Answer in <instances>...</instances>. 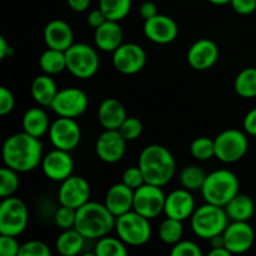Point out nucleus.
Wrapping results in <instances>:
<instances>
[{
	"instance_id": "1",
	"label": "nucleus",
	"mask_w": 256,
	"mask_h": 256,
	"mask_svg": "<svg viewBox=\"0 0 256 256\" xmlns=\"http://www.w3.org/2000/svg\"><path fill=\"white\" fill-rule=\"evenodd\" d=\"M42 144L39 138L28 132H16L2 145V162L5 166L18 172H29L42 162Z\"/></svg>"
},
{
	"instance_id": "2",
	"label": "nucleus",
	"mask_w": 256,
	"mask_h": 256,
	"mask_svg": "<svg viewBox=\"0 0 256 256\" xmlns=\"http://www.w3.org/2000/svg\"><path fill=\"white\" fill-rule=\"evenodd\" d=\"M138 165L144 174L146 184L162 188L169 184L176 172L174 155L169 149L158 144L142 149Z\"/></svg>"
},
{
	"instance_id": "3",
	"label": "nucleus",
	"mask_w": 256,
	"mask_h": 256,
	"mask_svg": "<svg viewBox=\"0 0 256 256\" xmlns=\"http://www.w3.org/2000/svg\"><path fill=\"white\" fill-rule=\"evenodd\" d=\"M116 218L105 204L89 202L76 210L75 229L86 240H99L115 230Z\"/></svg>"
},
{
	"instance_id": "4",
	"label": "nucleus",
	"mask_w": 256,
	"mask_h": 256,
	"mask_svg": "<svg viewBox=\"0 0 256 256\" xmlns=\"http://www.w3.org/2000/svg\"><path fill=\"white\" fill-rule=\"evenodd\" d=\"M239 190L240 182L236 175L230 170L220 169L206 175L200 192L206 202L225 208L239 194Z\"/></svg>"
},
{
	"instance_id": "5",
	"label": "nucleus",
	"mask_w": 256,
	"mask_h": 256,
	"mask_svg": "<svg viewBox=\"0 0 256 256\" xmlns=\"http://www.w3.org/2000/svg\"><path fill=\"white\" fill-rule=\"evenodd\" d=\"M230 219L222 206L206 202L194 212L192 216V229L198 238L212 240L224 234Z\"/></svg>"
},
{
	"instance_id": "6",
	"label": "nucleus",
	"mask_w": 256,
	"mask_h": 256,
	"mask_svg": "<svg viewBox=\"0 0 256 256\" xmlns=\"http://www.w3.org/2000/svg\"><path fill=\"white\" fill-rule=\"evenodd\" d=\"M115 232L128 246L139 248L149 242L152 238V225L148 218L132 210L116 218Z\"/></svg>"
},
{
	"instance_id": "7",
	"label": "nucleus",
	"mask_w": 256,
	"mask_h": 256,
	"mask_svg": "<svg viewBox=\"0 0 256 256\" xmlns=\"http://www.w3.org/2000/svg\"><path fill=\"white\" fill-rule=\"evenodd\" d=\"M66 70L80 80H89L98 74L100 68V58L96 50L88 44H74L65 52Z\"/></svg>"
},
{
	"instance_id": "8",
	"label": "nucleus",
	"mask_w": 256,
	"mask_h": 256,
	"mask_svg": "<svg viewBox=\"0 0 256 256\" xmlns=\"http://www.w3.org/2000/svg\"><path fill=\"white\" fill-rule=\"evenodd\" d=\"M29 222V212L22 200L10 196L2 199L0 204V235L19 236Z\"/></svg>"
},
{
	"instance_id": "9",
	"label": "nucleus",
	"mask_w": 256,
	"mask_h": 256,
	"mask_svg": "<svg viewBox=\"0 0 256 256\" xmlns=\"http://www.w3.org/2000/svg\"><path fill=\"white\" fill-rule=\"evenodd\" d=\"M246 132L238 129H229L215 138V158L224 164L240 162L249 150Z\"/></svg>"
},
{
	"instance_id": "10",
	"label": "nucleus",
	"mask_w": 256,
	"mask_h": 256,
	"mask_svg": "<svg viewBox=\"0 0 256 256\" xmlns=\"http://www.w3.org/2000/svg\"><path fill=\"white\" fill-rule=\"evenodd\" d=\"M166 195L162 186L152 184H144L134 192V208L136 212L149 220L156 219L164 214Z\"/></svg>"
},
{
	"instance_id": "11",
	"label": "nucleus",
	"mask_w": 256,
	"mask_h": 256,
	"mask_svg": "<svg viewBox=\"0 0 256 256\" xmlns=\"http://www.w3.org/2000/svg\"><path fill=\"white\" fill-rule=\"evenodd\" d=\"M89 106V98L78 88H65L58 92L52 109L58 116L78 119L86 112Z\"/></svg>"
},
{
	"instance_id": "12",
	"label": "nucleus",
	"mask_w": 256,
	"mask_h": 256,
	"mask_svg": "<svg viewBox=\"0 0 256 256\" xmlns=\"http://www.w3.org/2000/svg\"><path fill=\"white\" fill-rule=\"evenodd\" d=\"M49 138L55 149L72 152L82 142V129L76 119L59 116L49 129Z\"/></svg>"
},
{
	"instance_id": "13",
	"label": "nucleus",
	"mask_w": 256,
	"mask_h": 256,
	"mask_svg": "<svg viewBox=\"0 0 256 256\" xmlns=\"http://www.w3.org/2000/svg\"><path fill=\"white\" fill-rule=\"evenodd\" d=\"M112 65L120 74H138L146 65V52L135 42H122L112 52Z\"/></svg>"
},
{
	"instance_id": "14",
	"label": "nucleus",
	"mask_w": 256,
	"mask_h": 256,
	"mask_svg": "<svg viewBox=\"0 0 256 256\" xmlns=\"http://www.w3.org/2000/svg\"><path fill=\"white\" fill-rule=\"evenodd\" d=\"M90 195H92V188L89 182L82 176L72 175L62 182L58 196H59L60 205L78 210L90 202Z\"/></svg>"
},
{
	"instance_id": "15",
	"label": "nucleus",
	"mask_w": 256,
	"mask_h": 256,
	"mask_svg": "<svg viewBox=\"0 0 256 256\" xmlns=\"http://www.w3.org/2000/svg\"><path fill=\"white\" fill-rule=\"evenodd\" d=\"M126 140L119 130H104L95 142L96 156L106 164H116L126 152Z\"/></svg>"
},
{
	"instance_id": "16",
	"label": "nucleus",
	"mask_w": 256,
	"mask_h": 256,
	"mask_svg": "<svg viewBox=\"0 0 256 256\" xmlns=\"http://www.w3.org/2000/svg\"><path fill=\"white\" fill-rule=\"evenodd\" d=\"M225 246L232 255L245 254L255 242V232L249 222H232L222 234Z\"/></svg>"
},
{
	"instance_id": "17",
	"label": "nucleus",
	"mask_w": 256,
	"mask_h": 256,
	"mask_svg": "<svg viewBox=\"0 0 256 256\" xmlns=\"http://www.w3.org/2000/svg\"><path fill=\"white\" fill-rule=\"evenodd\" d=\"M42 169L49 180L62 182L74 172V160L69 152L54 149L42 158Z\"/></svg>"
},
{
	"instance_id": "18",
	"label": "nucleus",
	"mask_w": 256,
	"mask_h": 256,
	"mask_svg": "<svg viewBox=\"0 0 256 256\" xmlns=\"http://www.w3.org/2000/svg\"><path fill=\"white\" fill-rule=\"evenodd\" d=\"M144 34L148 40L154 44L166 45L174 42L179 35V26L168 15L158 14L156 16L145 20Z\"/></svg>"
},
{
	"instance_id": "19",
	"label": "nucleus",
	"mask_w": 256,
	"mask_h": 256,
	"mask_svg": "<svg viewBox=\"0 0 256 256\" xmlns=\"http://www.w3.org/2000/svg\"><path fill=\"white\" fill-rule=\"evenodd\" d=\"M220 56L219 46L210 39L198 40L190 46L186 59L190 66L198 72H206L218 62Z\"/></svg>"
},
{
	"instance_id": "20",
	"label": "nucleus",
	"mask_w": 256,
	"mask_h": 256,
	"mask_svg": "<svg viewBox=\"0 0 256 256\" xmlns=\"http://www.w3.org/2000/svg\"><path fill=\"white\" fill-rule=\"evenodd\" d=\"M195 210H196L195 199L190 190L182 188L166 195L164 209V214L166 218L185 222L188 219H192Z\"/></svg>"
},
{
	"instance_id": "21",
	"label": "nucleus",
	"mask_w": 256,
	"mask_h": 256,
	"mask_svg": "<svg viewBox=\"0 0 256 256\" xmlns=\"http://www.w3.org/2000/svg\"><path fill=\"white\" fill-rule=\"evenodd\" d=\"M44 40L48 48L66 52L75 44L74 32L64 20L55 19L48 22L44 29Z\"/></svg>"
},
{
	"instance_id": "22",
	"label": "nucleus",
	"mask_w": 256,
	"mask_h": 256,
	"mask_svg": "<svg viewBox=\"0 0 256 256\" xmlns=\"http://www.w3.org/2000/svg\"><path fill=\"white\" fill-rule=\"evenodd\" d=\"M134 192L135 190L126 186L124 182L112 185L105 195V206L115 218L122 216L134 208Z\"/></svg>"
},
{
	"instance_id": "23",
	"label": "nucleus",
	"mask_w": 256,
	"mask_h": 256,
	"mask_svg": "<svg viewBox=\"0 0 256 256\" xmlns=\"http://www.w3.org/2000/svg\"><path fill=\"white\" fill-rule=\"evenodd\" d=\"M94 42L102 52H114L124 42V32L119 22L106 20L102 26L95 29Z\"/></svg>"
},
{
	"instance_id": "24",
	"label": "nucleus",
	"mask_w": 256,
	"mask_h": 256,
	"mask_svg": "<svg viewBox=\"0 0 256 256\" xmlns=\"http://www.w3.org/2000/svg\"><path fill=\"white\" fill-rule=\"evenodd\" d=\"M126 118L125 106L120 100L114 98L105 99L98 109V120L104 130H119Z\"/></svg>"
},
{
	"instance_id": "25",
	"label": "nucleus",
	"mask_w": 256,
	"mask_h": 256,
	"mask_svg": "<svg viewBox=\"0 0 256 256\" xmlns=\"http://www.w3.org/2000/svg\"><path fill=\"white\" fill-rule=\"evenodd\" d=\"M30 92H32V96L36 102V104H39L40 106L50 108L59 90H58L52 75L44 74L32 80Z\"/></svg>"
},
{
	"instance_id": "26",
	"label": "nucleus",
	"mask_w": 256,
	"mask_h": 256,
	"mask_svg": "<svg viewBox=\"0 0 256 256\" xmlns=\"http://www.w3.org/2000/svg\"><path fill=\"white\" fill-rule=\"evenodd\" d=\"M50 125L49 116L42 108H32L22 116V130L39 139L49 132Z\"/></svg>"
},
{
	"instance_id": "27",
	"label": "nucleus",
	"mask_w": 256,
	"mask_h": 256,
	"mask_svg": "<svg viewBox=\"0 0 256 256\" xmlns=\"http://www.w3.org/2000/svg\"><path fill=\"white\" fill-rule=\"evenodd\" d=\"M224 209L230 222H249L255 214V202L249 195L239 192Z\"/></svg>"
},
{
	"instance_id": "28",
	"label": "nucleus",
	"mask_w": 256,
	"mask_h": 256,
	"mask_svg": "<svg viewBox=\"0 0 256 256\" xmlns=\"http://www.w3.org/2000/svg\"><path fill=\"white\" fill-rule=\"evenodd\" d=\"M86 239L75 228L62 230L55 242V249L62 256H76L84 249Z\"/></svg>"
},
{
	"instance_id": "29",
	"label": "nucleus",
	"mask_w": 256,
	"mask_h": 256,
	"mask_svg": "<svg viewBox=\"0 0 256 256\" xmlns=\"http://www.w3.org/2000/svg\"><path fill=\"white\" fill-rule=\"evenodd\" d=\"M39 66L44 74H60L66 69V54L65 52L48 48V50H45L40 56Z\"/></svg>"
},
{
	"instance_id": "30",
	"label": "nucleus",
	"mask_w": 256,
	"mask_h": 256,
	"mask_svg": "<svg viewBox=\"0 0 256 256\" xmlns=\"http://www.w3.org/2000/svg\"><path fill=\"white\" fill-rule=\"evenodd\" d=\"M234 89L242 99L256 98V68H246L242 70L235 79Z\"/></svg>"
},
{
	"instance_id": "31",
	"label": "nucleus",
	"mask_w": 256,
	"mask_h": 256,
	"mask_svg": "<svg viewBox=\"0 0 256 256\" xmlns=\"http://www.w3.org/2000/svg\"><path fill=\"white\" fill-rule=\"evenodd\" d=\"M132 6V0H99V9L112 22L124 20L130 14Z\"/></svg>"
},
{
	"instance_id": "32",
	"label": "nucleus",
	"mask_w": 256,
	"mask_h": 256,
	"mask_svg": "<svg viewBox=\"0 0 256 256\" xmlns=\"http://www.w3.org/2000/svg\"><path fill=\"white\" fill-rule=\"evenodd\" d=\"M128 245L118 238L106 235L100 238L95 245L94 254L96 256H125L128 255Z\"/></svg>"
},
{
	"instance_id": "33",
	"label": "nucleus",
	"mask_w": 256,
	"mask_h": 256,
	"mask_svg": "<svg viewBox=\"0 0 256 256\" xmlns=\"http://www.w3.org/2000/svg\"><path fill=\"white\" fill-rule=\"evenodd\" d=\"M182 235H184V226L180 220L166 218L159 228L160 240L170 246H174L175 244L182 242Z\"/></svg>"
},
{
	"instance_id": "34",
	"label": "nucleus",
	"mask_w": 256,
	"mask_h": 256,
	"mask_svg": "<svg viewBox=\"0 0 256 256\" xmlns=\"http://www.w3.org/2000/svg\"><path fill=\"white\" fill-rule=\"evenodd\" d=\"M205 179H206L205 172L202 168L196 166V165H188V166H185L180 172L179 176L180 184L182 185V188L190 190V192L202 190Z\"/></svg>"
},
{
	"instance_id": "35",
	"label": "nucleus",
	"mask_w": 256,
	"mask_h": 256,
	"mask_svg": "<svg viewBox=\"0 0 256 256\" xmlns=\"http://www.w3.org/2000/svg\"><path fill=\"white\" fill-rule=\"evenodd\" d=\"M19 172L10 168L4 166L0 170V198L14 196L15 192H18L20 185V179L18 176Z\"/></svg>"
},
{
	"instance_id": "36",
	"label": "nucleus",
	"mask_w": 256,
	"mask_h": 256,
	"mask_svg": "<svg viewBox=\"0 0 256 256\" xmlns=\"http://www.w3.org/2000/svg\"><path fill=\"white\" fill-rule=\"evenodd\" d=\"M190 152L194 159L199 162H208L215 158V140L206 136L198 138L190 145Z\"/></svg>"
},
{
	"instance_id": "37",
	"label": "nucleus",
	"mask_w": 256,
	"mask_h": 256,
	"mask_svg": "<svg viewBox=\"0 0 256 256\" xmlns=\"http://www.w3.org/2000/svg\"><path fill=\"white\" fill-rule=\"evenodd\" d=\"M142 130H144V126H142V120L135 116H128L119 128L120 134L125 138L126 142H134L139 139L142 134Z\"/></svg>"
},
{
	"instance_id": "38",
	"label": "nucleus",
	"mask_w": 256,
	"mask_h": 256,
	"mask_svg": "<svg viewBox=\"0 0 256 256\" xmlns=\"http://www.w3.org/2000/svg\"><path fill=\"white\" fill-rule=\"evenodd\" d=\"M54 222L60 230L72 229L76 222V210L62 205L55 212Z\"/></svg>"
},
{
	"instance_id": "39",
	"label": "nucleus",
	"mask_w": 256,
	"mask_h": 256,
	"mask_svg": "<svg viewBox=\"0 0 256 256\" xmlns=\"http://www.w3.org/2000/svg\"><path fill=\"white\" fill-rule=\"evenodd\" d=\"M19 256H52V250L44 242L32 240L22 245Z\"/></svg>"
},
{
	"instance_id": "40",
	"label": "nucleus",
	"mask_w": 256,
	"mask_h": 256,
	"mask_svg": "<svg viewBox=\"0 0 256 256\" xmlns=\"http://www.w3.org/2000/svg\"><path fill=\"white\" fill-rule=\"evenodd\" d=\"M126 186L132 188V190H136L139 189L140 186H142L144 184H146L145 182V178L144 174H142V169L138 166H132V168H128L122 174V182Z\"/></svg>"
},
{
	"instance_id": "41",
	"label": "nucleus",
	"mask_w": 256,
	"mask_h": 256,
	"mask_svg": "<svg viewBox=\"0 0 256 256\" xmlns=\"http://www.w3.org/2000/svg\"><path fill=\"white\" fill-rule=\"evenodd\" d=\"M170 254L172 256H202V252L198 244L189 240H182L172 246Z\"/></svg>"
},
{
	"instance_id": "42",
	"label": "nucleus",
	"mask_w": 256,
	"mask_h": 256,
	"mask_svg": "<svg viewBox=\"0 0 256 256\" xmlns=\"http://www.w3.org/2000/svg\"><path fill=\"white\" fill-rule=\"evenodd\" d=\"M22 245L18 242L16 236L2 235L0 236V255L2 256H19Z\"/></svg>"
},
{
	"instance_id": "43",
	"label": "nucleus",
	"mask_w": 256,
	"mask_h": 256,
	"mask_svg": "<svg viewBox=\"0 0 256 256\" xmlns=\"http://www.w3.org/2000/svg\"><path fill=\"white\" fill-rule=\"evenodd\" d=\"M15 108V96L8 88H0V115L6 116L8 114L14 110Z\"/></svg>"
},
{
	"instance_id": "44",
	"label": "nucleus",
	"mask_w": 256,
	"mask_h": 256,
	"mask_svg": "<svg viewBox=\"0 0 256 256\" xmlns=\"http://www.w3.org/2000/svg\"><path fill=\"white\" fill-rule=\"evenodd\" d=\"M235 12L240 15H252L256 12V0H232L230 2Z\"/></svg>"
},
{
	"instance_id": "45",
	"label": "nucleus",
	"mask_w": 256,
	"mask_h": 256,
	"mask_svg": "<svg viewBox=\"0 0 256 256\" xmlns=\"http://www.w3.org/2000/svg\"><path fill=\"white\" fill-rule=\"evenodd\" d=\"M106 20V16H105V14L100 9L92 10L86 16L88 25L90 28H92V29H98L99 26H102Z\"/></svg>"
},
{
	"instance_id": "46",
	"label": "nucleus",
	"mask_w": 256,
	"mask_h": 256,
	"mask_svg": "<svg viewBox=\"0 0 256 256\" xmlns=\"http://www.w3.org/2000/svg\"><path fill=\"white\" fill-rule=\"evenodd\" d=\"M244 130L250 136H256V108L250 110L244 118Z\"/></svg>"
},
{
	"instance_id": "47",
	"label": "nucleus",
	"mask_w": 256,
	"mask_h": 256,
	"mask_svg": "<svg viewBox=\"0 0 256 256\" xmlns=\"http://www.w3.org/2000/svg\"><path fill=\"white\" fill-rule=\"evenodd\" d=\"M140 15H142V18L144 20H149L152 19V18L156 16L158 14H159V12H158V6L155 2H142V6H140Z\"/></svg>"
},
{
	"instance_id": "48",
	"label": "nucleus",
	"mask_w": 256,
	"mask_h": 256,
	"mask_svg": "<svg viewBox=\"0 0 256 256\" xmlns=\"http://www.w3.org/2000/svg\"><path fill=\"white\" fill-rule=\"evenodd\" d=\"M70 9L75 12H84L89 9L92 0H66Z\"/></svg>"
},
{
	"instance_id": "49",
	"label": "nucleus",
	"mask_w": 256,
	"mask_h": 256,
	"mask_svg": "<svg viewBox=\"0 0 256 256\" xmlns=\"http://www.w3.org/2000/svg\"><path fill=\"white\" fill-rule=\"evenodd\" d=\"M14 55V49L12 45L6 42L4 36H0V59L4 60L6 58H12Z\"/></svg>"
},
{
	"instance_id": "50",
	"label": "nucleus",
	"mask_w": 256,
	"mask_h": 256,
	"mask_svg": "<svg viewBox=\"0 0 256 256\" xmlns=\"http://www.w3.org/2000/svg\"><path fill=\"white\" fill-rule=\"evenodd\" d=\"M209 256H230L232 252L226 249L225 246L222 248H212V250L209 252Z\"/></svg>"
},
{
	"instance_id": "51",
	"label": "nucleus",
	"mask_w": 256,
	"mask_h": 256,
	"mask_svg": "<svg viewBox=\"0 0 256 256\" xmlns=\"http://www.w3.org/2000/svg\"><path fill=\"white\" fill-rule=\"evenodd\" d=\"M209 2H212V4L214 5H218V6H222V5H228L232 2V0H208Z\"/></svg>"
}]
</instances>
